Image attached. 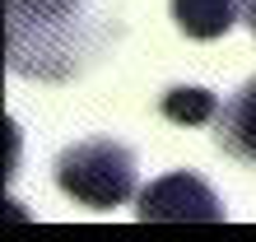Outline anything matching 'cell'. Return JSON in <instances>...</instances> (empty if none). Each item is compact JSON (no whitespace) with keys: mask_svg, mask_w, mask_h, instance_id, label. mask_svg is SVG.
<instances>
[{"mask_svg":"<svg viewBox=\"0 0 256 242\" xmlns=\"http://www.w3.org/2000/svg\"><path fill=\"white\" fill-rule=\"evenodd\" d=\"M56 186L88 210H116L135 196V154L116 140H84L56 158Z\"/></svg>","mask_w":256,"mask_h":242,"instance_id":"1","label":"cell"},{"mask_svg":"<svg viewBox=\"0 0 256 242\" xmlns=\"http://www.w3.org/2000/svg\"><path fill=\"white\" fill-rule=\"evenodd\" d=\"M135 214L144 224H224L228 210L196 172H168L140 191Z\"/></svg>","mask_w":256,"mask_h":242,"instance_id":"2","label":"cell"},{"mask_svg":"<svg viewBox=\"0 0 256 242\" xmlns=\"http://www.w3.org/2000/svg\"><path fill=\"white\" fill-rule=\"evenodd\" d=\"M242 0H172V24L191 42H214L238 24Z\"/></svg>","mask_w":256,"mask_h":242,"instance_id":"3","label":"cell"},{"mask_svg":"<svg viewBox=\"0 0 256 242\" xmlns=\"http://www.w3.org/2000/svg\"><path fill=\"white\" fill-rule=\"evenodd\" d=\"M219 149L242 163H256V80L238 94L219 121Z\"/></svg>","mask_w":256,"mask_h":242,"instance_id":"4","label":"cell"},{"mask_svg":"<svg viewBox=\"0 0 256 242\" xmlns=\"http://www.w3.org/2000/svg\"><path fill=\"white\" fill-rule=\"evenodd\" d=\"M163 116L177 121V126H205V121L219 116V98L196 84H172L163 94Z\"/></svg>","mask_w":256,"mask_h":242,"instance_id":"5","label":"cell"},{"mask_svg":"<svg viewBox=\"0 0 256 242\" xmlns=\"http://www.w3.org/2000/svg\"><path fill=\"white\" fill-rule=\"evenodd\" d=\"M56 10H70V0H10L14 28H24L28 19H38V14H56Z\"/></svg>","mask_w":256,"mask_h":242,"instance_id":"6","label":"cell"},{"mask_svg":"<svg viewBox=\"0 0 256 242\" xmlns=\"http://www.w3.org/2000/svg\"><path fill=\"white\" fill-rule=\"evenodd\" d=\"M242 19L252 24V33H256V0H242Z\"/></svg>","mask_w":256,"mask_h":242,"instance_id":"7","label":"cell"}]
</instances>
